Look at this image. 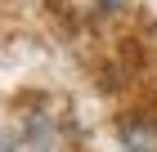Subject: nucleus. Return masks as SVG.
<instances>
[{"instance_id":"obj_1","label":"nucleus","mask_w":157,"mask_h":152,"mask_svg":"<svg viewBox=\"0 0 157 152\" xmlns=\"http://www.w3.org/2000/svg\"><path fill=\"white\" fill-rule=\"evenodd\" d=\"M117 139H121L126 152H157V121L130 112V117L117 121Z\"/></svg>"},{"instance_id":"obj_2","label":"nucleus","mask_w":157,"mask_h":152,"mask_svg":"<svg viewBox=\"0 0 157 152\" xmlns=\"http://www.w3.org/2000/svg\"><path fill=\"white\" fill-rule=\"evenodd\" d=\"M0 152H40V148H32V143L18 139V134H0Z\"/></svg>"},{"instance_id":"obj_3","label":"nucleus","mask_w":157,"mask_h":152,"mask_svg":"<svg viewBox=\"0 0 157 152\" xmlns=\"http://www.w3.org/2000/svg\"><path fill=\"white\" fill-rule=\"evenodd\" d=\"M99 9H108V13H121V9H130V0H99Z\"/></svg>"}]
</instances>
